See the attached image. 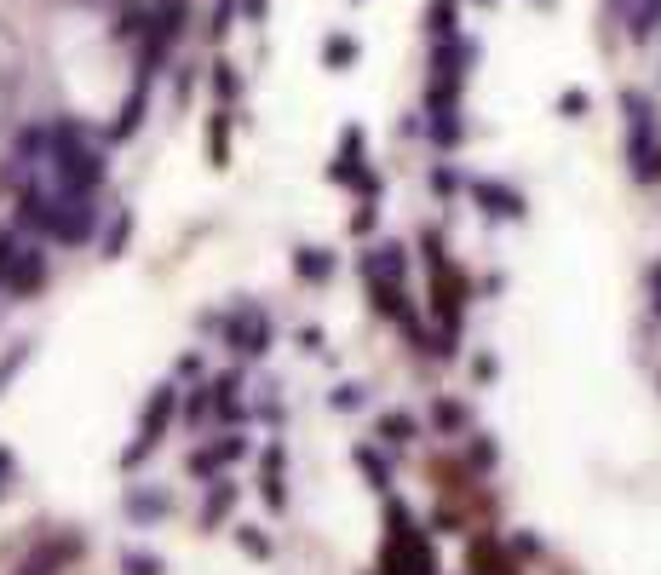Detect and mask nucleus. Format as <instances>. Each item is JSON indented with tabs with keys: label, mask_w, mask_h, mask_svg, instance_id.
Returning a JSON list of instances; mask_svg holds the SVG:
<instances>
[{
	"label": "nucleus",
	"mask_w": 661,
	"mask_h": 575,
	"mask_svg": "<svg viewBox=\"0 0 661 575\" xmlns=\"http://www.w3.org/2000/svg\"><path fill=\"white\" fill-rule=\"evenodd\" d=\"M621 115H627V161L633 179L656 184L661 179V138H656V104L644 92H621Z\"/></svg>",
	"instance_id": "1"
},
{
	"label": "nucleus",
	"mask_w": 661,
	"mask_h": 575,
	"mask_svg": "<svg viewBox=\"0 0 661 575\" xmlns=\"http://www.w3.org/2000/svg\"><path fill=\"white\" fill-rule=\"evenodd\" d=\"M173 414H179V386H156L150 391V403H144V420H138L133 449L121 455V466H144V460L156 455L161 437H167V426H173Z\"/></svg>",
	"instance_id": "2"
},
{
	"label": "nucleus",
	"mask_w": 661,
	"mask_h": 575,
	"mask_svg": "<svg viewBox=\"0 0 661 575\" xmlns=\"http://www.w3.org/2000/svg\"><path fill=\"white\" fill-rule=\"evenodd\" d=\"M386 524H391V570L397 575H432V547H426V535L409 524V506L391 501Z\"/></svg>",
	"instance_id": "3"
},
{
	"label": "nucleus",
	"mask_w": 661,
	"mask_h": 575,
	"mask_svg": "<svg viewBox=\"0 0 661 575\" xmlns=\"http://www.w3.org/2000/svg\"><path fill=\"white\" fill-rule=\"evenodd\" d=\"M92 230H98V207H92V196H69V190H58L52 196V219H46V236H58V242H87Z\"/></svg>",
	"instance_id": "4"
},
{
	"label": "nucleus",
	"mask_w": 661,
	"mask_h": 575,
	"mask_svg": "<svg viewBox=\"0 0 661 575\" xmlns=\"http://www.w3.org/2000/svg\"><path fill=\"white\" fill-rule=\"evenodd\" d=\"M225 340H230V351H236V357H265V351H271V340H276V328H271V317H265L259 305H242V311L225 322Z\"/></svg>",
	"instance_id": "5"
},
{
	"label": "nucleus",
	"mask_w": 661,
	"mask_h": 575,
	"mask_svg": "<svg viewBox=\"0 0 661 575\" xmlns=\"http://www.w3.org/2000/svg\"><path fill=\"white\" fill-rule=\"evenodd\" d=\"M46 282V253L35 248V242H18V253H12V265H6V276H0V288L6 294H41Z\"/></svg>",
	"instance_id": "6"
},
{
	"label": "nucleus",
	"mask_w": 661,
	"mask_h": 575,
	"mask_svg": "<svg viewBox=\"0 0 661 575\" xmlns=\"http://www.w3.org/2000/svg\"><path fill=\"white\" fill-rule=\"evenodd\" d=\"M472 202H478L489 219H524L529 213L524 190H512V184H501V179H478L472 184Z\"/></svg>",
	"instance_id": "7"
},
{
	"label": "nucleus",
	"mask_w": 661,
	"mask_h": 575,
	"mask_svg": "<svg viewBox=\"0 0 661 575\" xmlns=\"http://www.w3.org/2000/svg\"><path fill=\"white\" fill-rule=\"evenodd\" d=\"M357 265H363L368 282H403V271H409V248H403V242H374Z\"/></svg>",
	"instance_id": "8"
},
{
	"label": "nucleus",
	"mask_w": 661,
	"mask_h": 575,
	"mask_svg": "<svg viewBox=\"0 0 661 575\" xmlns=\"http://www.w3.org/2000/svg\"><path fill=\"white\" fill-rule=\"evenodd\" d=\"M374 288V311L380 317H391V322H403L414 340H420V317H414V305H409V294H403V282H368Z\"/></svg>",
	"instance_id": "9"
},
{
	"label": "nucleus",
	"mask_w": 661,
	"mask_h": 575,
	"mask_svg": "<svg viewBox=\"0 0 661 575\" xmlns=\"http://www.w3.org/2000/svg\"><path fill=\"white\" fill-rule=\"evenodd\" d=\"M282 460H288V449L282 443H265V472H259V489H265V506L271 512H288V478H282Z\"/></svg>",
	"instance_id": "10"
},
{
	"label": "nucleus",
	"mask_w": 661,
	"mask_h": 575,
	"mask_svg": "<svg viewBox=\"0 0 661 575\" xmlns=\"http://www.w3.org/2000/svg\"><path fill=\"white\" fill-rule=\"evenodd\" d=\"M328 179H334V184H351L363 202H380V173H374V167H363V161H334V167H328Z\"/></svg>",
	"instance_id": "11"
},
{
	"label": "nucleus",
	"mask_w": 661,
	"mask_h": 575,
	"mask_svg": "<svg viewBox=\"0 0 661 575\" xmlns=\"http://www.w3.org/2000/svg\"><path fill=\"white\" fill-rule=\"evenodd\" d=\"M236 501H242V483H213V489H207V501H202V529H219L230 518V512H236Z\"/></svg>",
	"instance_id": "12"
},
{
	"label": "nucleus",
	"mask_w": 661,
	"mask_h": 575,
	"mask_svg": "<svg viewBox=\"0 0 661 575\" xmlns=\"http://www.w3.org/2000/svg\"><path fill=\"white\" fill-rule=\"evenodd\" d=\"M374 437H380L386 449H403V443H414V437H420V420H414V414H403V409H386L380 420H374Z\"/></svg>",
	"instance_id": "13"
},
{
	"label": "nucleus",
	"mask_w": 661,
	"mask_h": 575,
	"mask_svg": "<svg viewBox=\"0 0 661 575\" xmlns=\"http://www.w3.org/2000/svg\"><path fill=\"white\" fill-rule=\"evenodd\" d=\"M75 552H81V535H64V541H46V547L35 552V558H29V564H23L18 575H52L58 564H69Z\"/></svg>",
	"instance_id": "14"
},
{
	"label": "nucleus",
	"mask_w": 661,
	"mask_h": 575,
	"mask_svg": "<svg viewBox=\"0 0 661 575\" xmlns=\"http://www.w3.org/2000/svg\"><path fill=\"white\" fill-rule=\"evenodd\" d=\"M236 391H242V374H236V368L213 380V409H219V420H230V426L242 420V403H236Z\"/></svg>",
	"instance_id": "15"
},
{
	"label": "nucleus",
	"mask_w": 661,
	"mask_h": 575,
	"mask_svg": "<svg viewBox=\"0 0 661 575\" xmlns=\"http://www.w3.org/2000/svg\"><path fill=\"white\" fill-rule=\"evenodd\" d=\"M294 271L305 276V282H317V288H322V282L334 276V253H328V248H299L294 253Z\"/></svg>",
	"instance_id": "16"
},
{
	"label": "nucleus",
	"mask_w": 661,
	"mask_h": 575,
	"mask_svg": "<svg viewBox=\"0 0 661 575\" xmlns=\"http://www.w3.org/2000/svg\"><path fill=\"white\" fill-rule=\"evenodd\" d=\"M167 495H156V489H133V495H127V518H133V524H150V518H167Z\"/></svg>",
	"instance_id": "17"
},
{
	"label": "nucleus",
	"mask_w": 661,
	"mask_h": 575,
	"mask_svg": "<svg viewBox=\"0 0 661 575\" xmlns=\"http://www.w3.org/2000/svg\"><path fill=\"white\" fill-rule=\"evenodd\" d=\"M432 138L443 144V150H455L460 138H466V127H460V110H455V104H443V110H432Z\"/></svg>",
	"instance_id": "18"
},
{
	"label": "nucleus",
	"mask_w": 661,
	"mask_h": 575,
	"mask_svg": "<svg viewBox=\"0 0 661 575\" xmlns=\"http://www.w3.org/2000/svg\"><path fill=\"white\" fill-rule=\"evenodd\" d=\"M144 98H150V87L138 81L133 98H127V110H121V121L110 127V138H133V133H138V121H144Z\"/></svg>",
	"instance_id": "19"
},
{
	"label": "nucleus",
	"mask_w": 661,
	"mask_h": 575,
	"mask_svg": "<svg viewBox=\"0 0 661 575\" xmlns=\"http://www.w3.org/2000/svg\"><path fill=\"white\" fill-rule=\"evenodd\" d=\"M466 420H472V414H466V403H455V397H437L432 403V426L437 432H466Z\"/></svg>",
	"instance_id": "20"
},
{
	"label": "nucleus",
	"mask_w": 661,
	"mask_h": 575,
	"mask_svg": "<svg viewBox=\"0 0 661 575\" xmlns=\"http://www.w3.org/2000/svg\"><path fill=\"white\" fill-rule=\"evenodd\" d=\"M460 12H455V0H432V6H426V29H432V35H443V41H455V29H460Z\"/></svg>",
	"instance_id": "21"
},
{
	"label": "nucleus",
	"mask_w": 661,
	"mask_h": 575,
	"mask_svg": "<svg viewBox=\"0 0 661 575\" xmlns=\"http://www.w3.org/2000/svg\"><path fill=\"white\" fill-rule=\"evenodd\" d=\"M207 156H213V167L230 161V115H213V121H207Z\"/></svg>",
	"instance_id": "22"
},
{
	"label": "nucleus",
	"mask_w": 661,
	"mask_h": 575,
	"mask_svg": "<svg viewBox=\"0 0 661 575\" xmlns=\"http://www.w3.org/2000/svg\"><path fill=\"white\" fill-rule=\"evenodd\" d=\"M363 403H368V386H363V380H340V386L328 391V409H340V414L363 409Z\"/></svg>",
	"instance_id": "23"
},
{
	"label": "nucleus",
	"mask_w": 661,
	"mask_h": 575,
	"mask_svg": "<svg viewBox=\"0 0 661 575\" xmlns=\"http://www.w3.org/2000/svg\"><path fill=\"white\" fill-rule=\"evenodd\" d=\"M322 64L328 69L357 64V41H351V35H328V41H322Z\"/></svg>",
	"instance_id": "24"
},
{
	"label": "nucleus",
	"mask_w": 661,
	"mask_h": 575,
	"mask_svg": "<svg viewBox=\"0 0 661 575\" xmlns=\"http://www.w3.org/2000/svg\"><path fill=\"white\" fill-rule=\"evenodd\" d=\"M127 236H133V213L121 207V213H115V225H110V236H104V259H121V248H127Z\"/></svg>",
	"instance_id": "25"
},
{
	"label": "nucleus",
	"mask_w": 661,
	"mask_h": 575,
	"mask_svg": "<svg viewBox=\"0 0 661 575\" xmlns=\"http://www.w3.org/2000/svg\"><path fill=\"white\" fill-rule=\"evenodd\" d=\"M357 466H363V472H368V483H374L380 495H386V489H391V466H386V460H380V455H374V449H357Z\"/></svg>",
	"instance_id": "26"
},
{
	"label": "nucleus",
	"mask_w": 661,
	"mask_h": 575,
	"mask_svg": "<svg viewBox=\"0 0 661 575\" xmlns=\"http://www.w3.org/2000/svg\"><path fill=\"white\" fill-rule=\"evenodd\" d=\"M236 547L248 552V558H271V535H265V529H253V524H242V529H236Z\"/></svg>",
	"instance_id": "27"
},
{
	"label": "nucleus",
	"mask_w": 661,
	"mask_h": 575,
	"mask_svg": "<svg viewBox=\"0 0 661 575\" xmlns=\"http://www.w3.org/2000/svg\"><path fill=\"white\" fill-rule=\"evenodd\" d=\"M121 570L127 575H167V564H161L156 552H121Z\"/></svg>",
	"instance_id": "28"
},
{
	"label": "nucleus",
	"mask_w": 661,
	"mask_h": 575,
	"mask_svg": "<svg viewBox=\"0 0 661 575\" xmlns=\"http://www.w3.org/2000/svg\"><path fill=\"white\" fill-rule=\"evenodd\" d=\"M656 29H661V0H644L639 18H633V41H650Z\"/></svg>",
	"instance_id": "29"
},
{
	"label": "nucleus",
	"mask_w": 661,
	"mask_h": 575,
	"mask_svg": "<svg viewBox=\"0 0 661 575\" xmlns=\"http://www.w3.org/2000/svg\"><path fill=\"white\" fill-rule=\"evenodd\" d=\"M213 92H219L225 104L236 98V92H242V81H236V69H230V64H213Z\"/></svg>",
	"instance_id": "30"
},
{
	"label": "nucleus",
	"mask_w": 661,
	"mask_h": 575,
	"mask_svg": "<svg viewBox=\"0 0 661 575\" xmlns=\"http://www.w3.org/2000/svg\"><path fill=\"white\" fill-rule=\"evenodd\" d=\"M363 144H368L363 127H345L340 133V161H363Z\"/></svg>",
	"instance_id": "31"
},
{
	"label": "nucleus",
	"mask_w": 661,
	"mask_h": 575,
	"mask_svg": "<svg viewBox=\"0 0 661 575\" xmlns=\"http://www.w3.org/2000/svg\"><path fill=\"white\" fill-rule=\"evenodd\" d=\"M460 184H466V179H460V173L449 167V161H443V167H432V190H437V196H455Z\"/></svg>",
	"instance_id": "32"
},
{
	"label": "nucleus",
	"mask_w": 661,
	"mask_h": 575,
	"mask_svg": "<svg viewBox=\"0 0 661 575\" xmlns=\"http://www.w3.org/2000/svg\"><path fill=\"white\" fill-rule=\"evenodd\" d=\"M190 478H219V455H213V449H196V455H190Z\"/></svg>",
	"instance_id": "33"
},
{
	"label": "nucleus",
	"mask_w": 661,
	"mask_h": 575,
	"mask_svg": "<svg viewBox=\"0 0 661 575\" xmlns=\"http://www.w3.org/2000/svg\"><path fill=\"white\" fill-rule=\"evenodd\" d=\"M558 110H564V115H570V121H581V115H587V110H593V98H587V92H564V98H558Z\"/></svg>",
	"instance_id": "34"
},
{
	"label": "nucleus",
	"mask_w": 661,
	"mask_h": 575,
	"mask_svg": "<svg viewBox=\"0 0 661 575\" xmlns=\"http://www.w3.org/2000/svg\"><path fill=\"white\" fill-rule=\"evenodd\" d=\"M207 403H213V386H196V391H190V403H184V420L196 426V420L207 414Z\"/></svg>",
	"instance_id": "35"
},
{
	"label": "nucleus",
	"mask_w": 661,
	"mask_h": 575,
	"mask_svg": "<svg viewBox=\"0 0 661 575\" xmlns=\"http://www.w3.org/2000/svg\"><path fill=\"white\" fill-rule=\"evenodd\" d=\"M213 455H219V466L242 460V455H248V437H225V443H213Z\"/></svg>",
	"instance_id": "36"
},
{
	"label": "nucleus",
	"mask_w": 661,
	"mask_h": 575,
	"mask_svg": "<svg viewBox=\"0 0 661 575\" xmlns=\"http://www.w3.org/2000/svg\"><path fill=\"white\" fill-rule=\"evenodd\" d=\"M23 363H29V345H18L12 357H0V386H6V380H12V374H18Z\"/></svg>",
	"instance_id": "37"
},
{
	"label": "nucleus",
	"mask_w": 661,
	"mask_h": 575,
	"mask_svg": "<svg viewBox=\"0 0 661 575\" xmlns=\"http://www.w3.org/2000/svg\"><path fill=\"white\" fill-rule=\"evenodd\" d=\"M374 225H380V207H374V202H363V213L351 219V230H357V236H368Z\"/></svg>",
	"instance_id": "38"
},
{
	"label": "nucleus",
	"mask_w": 661,
	"mask_h": 575,
	"mask_svg": "<svg viewBox=\"0 0 661 575\" xmlns=\"http://www.w3.org/2000/svg\"><path fill=\"white\" fill-rule=\"evenodd\" d=\"M230 18H236V0H225V6L213 12V23H207V29H213V41H219V35H225V29H230Z\"/></svg>",
	"instance_id": "39"
},
{
	"label": "nucleus",
	"mask_w": 661,
	"mask_h": 575,
	"mask_svg": "<svg viewBox=\"0 0 661 575\" xmlns=\"http://www.w3.org/2000/svg\"><path fill=\"white\" fill-rule=\"evenodd\" d=\"M294 340H299V351H322V328H317V322H305Z\"/></svg>",
	"instance_id": "40"
},
{
	"label": "nucleus",
	"mask_w": 661,
	"mask_h": 575,
	"mask_svg": "<svg viewBox=\"0 0 661 575\" xmlns=\"http://www.w3.org/2000/svg\"><path fill=\"white\" fill-rule=\"evenodd\" d=\"M472 460H478V466H495V460H501V449H495L489 437H478V443H472Z\"/></svg>",
	"instance_id": "41"
},
{
	"label": "nucleus",
	"mask_w": 661,
	"mask_h": 575,
	"mask_svg": "<svg viewBox=\"0 0 661 575\" xmlns=\"http://www.w3.org/2000/svg\"><path fill=\"white\" fill-rule=\"evenodd\" d=\"M12 472H18V460H12V449L0 443V495H6V483H12Z\"/></svg>",
	"instance_id": "42"
},
{
	"label": "nucleus",
	"mask_w": 661,
	"mask_h": 575,
	"mask_svg": "<svg viewBox=\"0 0 661 575\" xmlns=\"http://www.w3.org/2000/svg\"><path fill=\"white\" fill-rule=\"evenodd\" d=\"M472 374H478V380H495V374H501V363H495V357H478V363H472Z\"/></svg>",
	"instance_id": "43"
},
{
	"label": "nucleus",
	"mask_w": 661,
	"mask_h": 575,
	"mask_svg": "<svg viewBox=\"0 0 661 575\" xmlns=\"http://www.w3.org/2000/svg\"><path fill=\"white\" fill-rule=\"evenodd\" d=\"M242 12H248V18L259 23V18H265V12H271V0H242Z\"/></svg>",
	"instance_id": "44"
},
{
	"label": "nucleus",
	"mask_w": 661,
	"mask_h": 575,
	"mask_svg": "<svg viewBox=\"0 0 661 575\" xmlns=\"http://www.w3.org/2000/svg\"><path fill=\"white\" fill-rule=\"evenodd\" d=\"M650 305H656V317H661V265L650 271Z\"/></svg>",
	"instance_id": "45"
}]
</instances>
